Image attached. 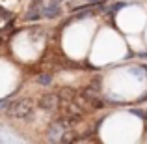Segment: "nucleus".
I'll return each instance as SVG.
<instances>
[{
	"label": "nucleus",
	"instance_id": "obj_1",
	"mask_svg": "<svg viewBox=\"0 0 147 144\" xmlns=\"http://www.w3.org/2000/svg\"><path fill=\"white\" fill-rule=\"evenodd\" d=\"M6 114L9 118H17V120H32L34 118V103L30 99L9 101L6 107Z\"/></svg>",
	"mask_w": 147,
	"mask_h": 144
},
{
	"label": "nucleus",
	"instance_id": "obj_2",
	"mask_svg": "<svg viewBox=\"0 0 147 144\" xmlns=\"http://www.w3.org/2000/svg\"><path fill=\"white\" fill-rule=\"evenodd\" d=\"M58 101H60V97L56 94H41V97L37 99V107L45 112H52V111H56Z\"/></svg>",
	"mask_w": 147,
	"mask_h": 144
},
{
	"label": "nucleus",
	"instance_id": "obj_3",
	"mask_svg": "<svg viewBox=\"0 0 147 144\" xmlns=\"http://www.w3.org/2000/svg\"><path fill=\"white\" fill-rule=\"evenodd\" d=\"M39 10H41L43 19H58V17H61V13H63V11H61V6L56 4V2H50L47 6H41Z\"/></svg>",
	"mask_w": 147,
	"mask_h": 144
},
{
	"label": "nucleus",
	"instance_id": "obj_4",
	"mask_svg": "<svg viewBox=\"0 0 147 144\" xmlns=\"http://www.w3.org/2000/svg\"><path fill=\"white\" fill-rule=\"evenodd\" d=\"M63 131H65V127L61 126V124L58 122V120H54V122L50 124L49 131H47V139H49L50 142H56V141H60V139H61Z\"/></svg>",
	"mask_w": 147,
	"mask_h": 144
},
{
	"label": "nucleus",
	"instance_id": "obj_5",
	"mask_svg": "<svg viewBox=\"0 0 147 144\" xmlns=\"http://www.w3.org/2000/svg\"><path fill=\"white\" fill-rule=\"evenodd\" d=\"M41 19H43V15H41L39 8H30L24 13V21H28V23H36V21H41Z\"/></svg>",
	"mask_w": 147,
	"mask_h": 144
},
{
	"label": "nucleus",
	"instance_id": "obj_6",
	"mask_svg": "<svg viewBox=\"0 0 147 144\" xmlns=\"http://www.w3.org/2000/svg\"><path fill=\"white\" fill-rule=\"evenodd\" d=\"M37 83H39L41 86H49V84L52 83V75H50V73H41V75H37Z\"/></svg>",
	"mask_w": 147,
	"mask_h": 144
},
{
	"label": "nucleus",
	"instance_id": "obj_7",
	"mask_svg": "<svg viewBox=\"0 0 147 144\" xmlns=\"http://www.w3.org/2000/svg\"><path fill=\"white\" fill-rule=\"evenodd\" d=\"M0 17H2V19H11V11H7L6 8L0 6Z\"/></svg>",
	"mask_w": 147,
	"mask_h": 144
},
{
	"label": "nucleus",
	"instance_id": "obj_8",
	"mask_svg": "<svg viewBox=\"0 0 147 144\" xmlns=\"http://www.w3.org/2000/svg\"><path fill=\"white\" fill-rule=\"evenodd\" d=\"M7 103H9V99H0V112H2V111H6Z\"/></svg>",
	"mask_w": 147,
	"mask_h": 144
},
{
	"label": "nucleus",
	"instance_id": "obj_9",
	"mask_svg": "<svg viewBox=\"0 0 147 144\" xmlns=\"http://www.w3.org/2000/svg\"><path fill=\"white\" fill-rule=\"evenodd\" d=\"M50 2H56V4H61V2H65V0H50Z\"/></svg>",
	"mask_w": 147,
	"mask_h": 144
},
{
	"label": "nucleus",
	"instance_id": "obj_10",
	"mask_svg": "<svg viewBox=\"0 0 147 144\" xmlns=\"http://www.w3.org/2000/svg\"><path fill=\"white\" fill-rule=\"evenodd\" d=\"M0 34H2V28H0Z\"/></svg>",
	"mask_w": 147,
	"mask_h": 144
}]
</instances>
